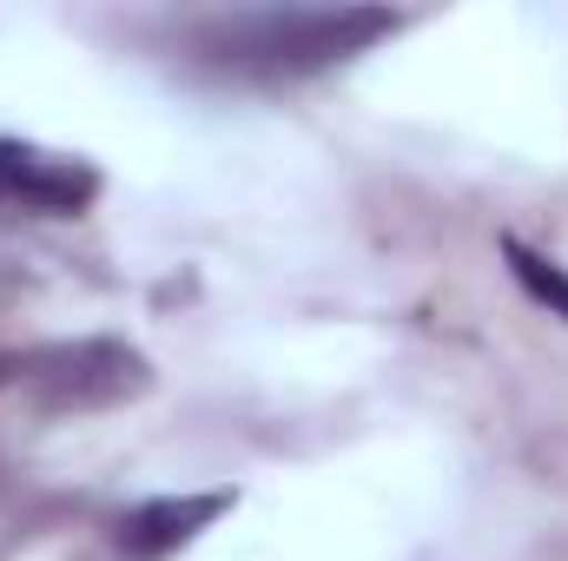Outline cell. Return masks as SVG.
Returning a JSON list of instances; mask_svg holds the SVG:
<instances>
[{
    "label": "cell",
    "mask_w": 568,
    "mask_h": 561,
    "mask_svg": "<svg viewBox=\"0 0 568 561\" xmlns=\"http://www.w3.org/2000/svg\"><path fill=\"white\" fill-rule=\"evenodd\" d=\"M384 33H397V13H384V7H337V13H252V20L219 27L205 47L232 73L304 80V73H324V67L364 53Z\"/></svg>",
    "instance_id": "obj_1"
},
{
    "label": "cell",
    "mask_w": 568,
    "mask_h": 561,
    "mask_svg": "<svg viewBox=\"0 0 568 561\" xmlns=\"http://www.w3.org/2000/svg\"><path fill=\"white\" fill-rule=\"evenodd\" d=\"M0 390L67 417V410H106L120 397L145 390V357L113 337H80V344H40L20 357H0Z\"/></svg>",
    "instance_id": "obj_2"
},
{
    "label": "cell",
    "mask_w": 568,
    "mask_h": 561,
    "mask_svg": "<svg viewBox=\"0 0 568 561\" xmlns=\"http://www.w3.org/2000/svg\"><path fill=\"white\" fill-rule=\"evenodd\" d=\"M100 172L40 145L0 140V212H27V218H73L80 205H93Z\"/></svg>",
    "instance_id": "obj_3"
},
{
    "label": "cell",
    "mask_w": 568,
    "mask_h": 561,
    "mask_svg": "<svg viewBox=\"0 0 568 561\" xmlns=\"http://www.w3.org/2000/svg\"><path fill=\"white\" fill-rule=\"evenodd\" d=\"M232 509V496H179V502H145L133 509L126 522H120V555L133 561H159L172 555V549H185L212 516H225Z\"/></svg>",
    "instance_id": "obj_4"
},
{
    "label": "cell",
    "mask_w": 568,
    "mask_h": 561,
    "mask_svg": "<svg viewBox=\"0 0 568 561\" xmlns=\"http://www.w3.org/2000/svg\"><path fill=\"white\" fill-rule=\"evenodd\" d=\"M503 258H509V272L516 284L536 297V304H549V317H568V272L556 258H542V252H529L523 238H503Z\"/></svg>",
    "instance_id": "obj_5"
}]
</instances>
